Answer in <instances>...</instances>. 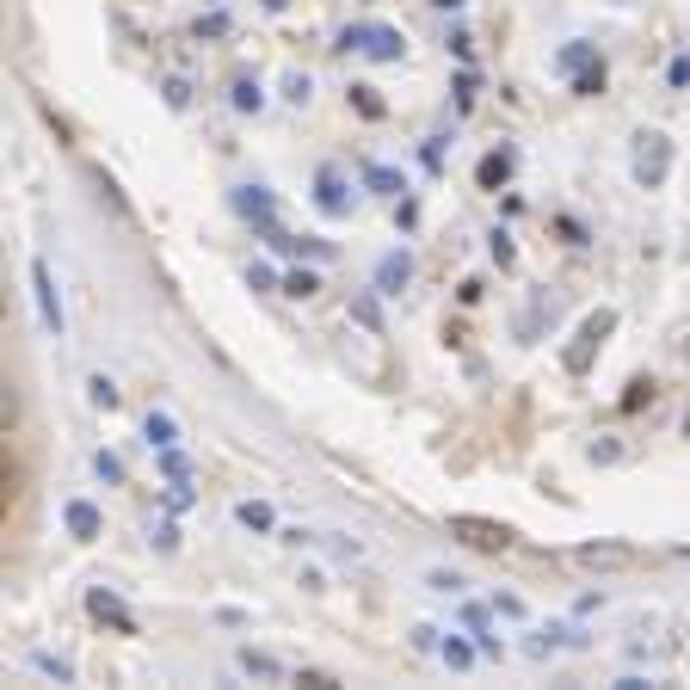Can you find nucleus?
<instances>
[{
	"instance_id": "f257e3e1",
	"label": "nucleus",
	"mask_w": 690,
	"mask_h": 690,
	"mask_svg": "<svg viewBox=\"0 0 690 690\" xmlns=\"http://www.w3.org/2000/svg\"><path fill=\"white\" fill-rule=\"evenodd\" d=\"M611 333H617V308H592V315L573 327V339L561 345V371H568V376H592V364H598V352H604Z\"/></svg>"
},
{
	"instance_id": "f03ea898",
	"label": "nucleus",
	"mask_w": 690,
	"mask_h": 690,
	"mask_svg": "<svg viewBox=\"0 0 690 690\" xmlns=\"http://www.w3.org/2000/svg\"><path fill=\"white\" fill-rule=\"evenodd\" d=\"M629 179L641 191H660L672 179V136L666 130H635L629 136Z\"/></svg>"
},
{
	"instance_id": "7ed1b4c3",
	"label": "nucleus",
	"mask_w": 690,
	"mask_h": 690,
	"mask_svg": "<svg viewBox=\"0 0 690 690\" xmlns=\"http://www.w3.org/2000/svg\"><path fill=\"white\" fill-rule=\"evenodd\" d=\"M339 50H358L371 62H407V31L401 26H383V19H352L339 31Z\"/></svg>"
},
{
	"instance_id": "20e7f679",
	"label": "nucleus",
	"mask_w": 690,
	"mask_h": 690,
	"mask_svg": "<svg viewBox=\"0 0 690 690\" xmlns=\"http://www.w3.org/2000/svg\"><path fill=\"white\" fill-rule=\"evenodd\" d=\"M451 536L469 549H481V555H505V549L518 543L512 524H500V518H481V512H451Z\"/></svg>"
},
{
	"instance_id": "39448f33",
	"label": "nucleus",
	"mask_w": 690,
	"mask_h": 690,
	"mask_svg": "<svg viewBox=\"0 0 690 690\" xmlns=\"http://www.w3.org/2000/svg\"><path fill=\"white\" fill-rule=\"evenodd\" d=\"M315 210L327 216V223H345V216L358 210V186H352L345 167H333V160H321V167H315Z\"/></svg>"
},
{
	"instance_id": "423d86ee",
	"label": "nucleus",
	"mask_w": 690,
	"mask_h": 690,
	"mask_svg": "<svg viewBox=\"0 0 690 690\" xmlns=\"http://www.w3.org/2000/svg\"><path fill=\"white\" fill-rule=\"evenodd\" d=\"M31 303H38V327L50 333V339H62V333H68V315H62V290H56L50 259H31Z\"/></svg>"
},
{
	"instance_id": "0eeeda50",
	"label": "nucleus",
	"mask_w": 690,
	"mask_h": 690,
	"mask_svg": "<svg viewBox=\"0 0 690 690\" xmlns=\"http://www.w3.org/2000/svg\"><path fill=\"white\" fill-rule=\"evenodd\" d=\"M573 568H585V573H623V568H641V549L635 543H617V536H598V543L573 549Z\"/></svg>"
},
{
	"instance_id": "6e6552de",
	"label": "nucleus",
	"mask_w": 690,
	"mask_h": 690,
	"mask_svg": "<svg viewBox=\"0 0 690 690\" xmlns=\"http://www.w3.org/2000/svg\"><path fill=\"white\" fill-rule=\"evenodd\" d=\"M228 210L240 216V223H253V228H266V223H278V198H272V186H235L228 191Z\"/></svg>"
},
{
	"instance_id": "1a4fd4ad",
	"label": "nucleus",
	"mask_w": 690,
	"mask_h": 690,
	"mask_svg": "<svg viewBox=\"0 0 690 690\" xmlns=\"http://www.w3.org/2000/svg\"><path fill=\"white\" fill-rule=\"evenodd\" d=\"M87 617H93V623H111L118 635H136V611L111 592V585H87Z\"/></svg>"
},
{
	"instance_id": "9d476101",
	"label": "nucleus",
	"mask_w": 690,
	"mask_h": 690,
	"mask_svg": "<svg viewBox=\"0 0 690 690\" xmlns=\"http://www.w3.org/2000/svg\"><path fill=\"white\" fill-rule=\"evenodd\" d=\"M235 672L253 678V684H284V678H290V666H284L272 648H253V641H247V648H235Z\"/></svg>"
},
{
	"instance_id": "9b49d317",
	"label": "nucleus",
	"mask_w": 690,
	"mask_h": 690,
	"mask_svg": "<svg viewBox=\"0 0 690 690\" xmlns=\"http://www.w3.org/2000/svg\"><path fill=\"white\" fill-rule=\"evenodd\" d=\"M512 172H518V148L500 142V148H487V155L475 160V186L481 191H505L512 186Z\"/></svg>"
},
{
	"instance_id": "f8f14e48",
	"label": "nucleus",
	"mask_w": 690,
	"mask_h": 690,
	"mask_svg": "<svg viewBox=\"0 0 690 690\" xmlns=\"http://www.w3.org/2000/svg\"><path fill=\"white\" fill-rule=\"evenodd\" d=\"M561 648H585V629L580 623H549V629H536V635H524V653H531V660H555Z\"/></svg>"
},
{
	"instance_id": "ddd939ff",
	"label": "nucleus",
	"mask_w": 690,
	"mask_h": 690,
	"mask_svg": "<svg viewBox=\"0 0 690 690\" xmlns=\"http://www.w3.org/2000/svg\"><path fill=\"white\" fill-rule=\"evenodd\" d=\"M62 531L75 536V543H99V536H106V512H99L93 500H62Z\"/></svg>"
},
{
	"instance_id": "4468645a",
	"label": "nucleus",
	"mask_w": 690,
	"mask_h": 690,
	"mask_svg": "<svg viewBox=\"0 0 690 690\" xmlns=\"http://www.w3.org/2000/svg\"><path fill=\"white\" fill-rule=\"evenodd\" d=\"M371 284H376V290H383V296H401V290H407V284H413V253H407V247H388L383 259H376Z\"/></svg>"
},
{
	"instance_id": "2eb2a0df",
	"label": "nucleus",
	"mask_w": 690,
	"mask_h": 690,
	"mask_svg": "<svg viewBox=\"0 0 690 690\" xmlns=\"http://www.w3.org/2000/svg\"><path fill=\"white\" fill-rule=\"evenodd\" d=\"M358 186L371 191V198H388V204H395V198H407V172H401V167H383V160H364V167H358Z\"/></svg>"
},
{
	"instance_id": "dca6fc26",
	"label": "nucleus",
	"mask_w": 690,
	"mask_h": 690,
	"mask_svg": "<svg viewBox=\"0 0 690 690\" xmlns=\"http://www.w3.org/2000/svg\"><path fill=\"white\" fill-rule=\"evenodd\" d=\"M592 62H604V56H598V43L592 38H573V43H561V50H555V62H549V68H555L561 80H573V75H585Z\"/></svg>"
},
{
	"instance_id": "f3484780",
	"label": "nucleus",
	"mask_w": 690,
	"mask_h": 690,
	"mask_svg": "<svg viewBox=\"0 0 690 690\" xmlns=\"http://www.w3.org/2000/svg\"><path fill=\"white\" fill-rule=\"evenodd\" d=\"M228 106H235L240 118H259V111H266V87H259V75H235V80H228Z\"/></svg>"
},
{
	"instance_id": "a211bd4d",
	"label": "nucleus",
	"mask_w": 690,
	"mask_h": 690,
	"mask_svg": "<svg viewBox=\"0 0 690 690\" xmlns=\"http://www.w3.org/2000/svg\"><path fill=\"white\" fill-rule=\"evenodd\" d=\"M438 660L451 666V672H475L481 648H475V641H469V629H456V635H444V641H438Z\"/></svg>"
},
{
	"instance_id": "6ab92c4d",
	"label": "nucleus",
	"mask_w": 690,
	"mask_h": 690,
	"mask_svg": "<svg viewBox=\"0 0 690 690\" xmlns=\"http://www.w3.org/2000/svg\"><path fill=\"white\" fill-rule=\"evenodd\" d=\"M352 321H358V327L364 333H376V339H383V290H376V284H371V290H358V296H352Z\"/></svg>"
},
{
	"instance_id": "aec40b11",
	"label": "nucleus",
	"mask_w": 690,
	"mask_h": 690,
	"mask_svg": "<svg viewBox=\"0 0 690 690\" xmlns=\"http://www.w3.org/2000/svg\"><path fill=\"white\" fill-rule=\"evenodd\" d=\"M26 666H31V672H43V678H56V684H75V660L56 653V648H31Z\"/></svg>"
},
{
	"instance_id": "412c9836",
	"label": "nucleus",
	"mask_w": 690,
	"mask_h": 690,
	"mask_svg": "<svg viewBox=\"0 0 690 690\" xmlns=\"http://www.w3.org/2000/svg\"><path fill=\"white\" fill-rule=\"evenodd\" d=\"M235 524H240V531H253V536H272V531H278V512H272L266 500H240Z\"/></svg>"
},
{
	"instance_id": "4be33fe9",
	"label": "nucleus",
	"mask_w": 690,
	"mask_h": 690,
	"mask_svg": "<svg viewBox=\"0 0 690 690\" xmlns=\"http://www.w3.org/2000/svg\"><path fill=\"white\" fill-rule=\"evenodd\" d=\"M191 38H198V43H228V38H235V19H228V7H210V13L191 19Z\"/></svg>"
},
{
	"instance_id": "5701e85b",
	"label": "nucleus",
	"mask_w": 690,
	"mask_h": 690,
	"mask_svg": "<svg viewBox=\"0 0 690 690\" xmlns=\"http://www.w3.org/2000/svg\"><path fill=\"white\" fill-rule=\"evenodd\" d=\"M142 438H148V451H167V444H179V420H172V413H160V407H148Z\"/></svg>"
},
{
	"instance_id": "b1692460",
	"label": "nucleus",
	"mask_w": 690,
	"mask_h": 690,
	"mask_svg": "<svg viewBox=\"0 0 690 690\" xmlns=\"http://www.w3.org/2000/svg\"><path fill=\"white\" fill-rule=\"evenodd\" d=\"M160 512H172V518L198 512V487H191V481H167V487H160Z\"/></svg>"
},
{
	"instance_id": "393cba45",
	"label": "nucleus",
	"mask_w": 690,
	"mask_h": 690,
	"mask_svg": "<svg viewBox=\"0 0 690 690\" xmlns=\"http://www.w3.org/2000/svg\"><path fill=\"white\" fill-rule=\"evenodd\" d=\"M148 549H155V555H179V518H155V524H148Z\"/></svg>"
},
{
	"instance_id": "a878e982",
	"label": "nucleus",
	"mask_w": 690,
	"mask_h": 690,
	"mask_svg": "<svg viewBox=\"0 0 690 690\" xmlns=\"http://www.w3.org/2000/svg\"><path fill=\"white\" fill-rule=\"evenodd\" d=\"M278 99L284 106H308V99H315V80H308L303 68H290V75L278 80Z\"/></svg>"
},
{
	"instance_id": "bb28decb",
	"label": "nucleus",
	"mask_w": 690,
	"mask_h": 690,
	"mask_svg": "<svg viewBox=\"0 0 690 690\" xmlns=\"http://www.w3.org/2000/svg\"><path fill=\"white\" fill-rule=\"evenodd\" d=\"M585 456H592L598 469H617V463H629V444L623 438H592V444H585Z\"/></svg>"
},
{
	"instance_id": "cd10ccee",
	"label": "nucleus",
	"mask_w": 690,
	"mask_h": 690,
	"mask_svg": "<svg viewBox=\"0 0 690 690\" xmlns=\"http://www.w3.org/2000/svg\"><path fill=\"white\" fill-rule=\"evenodd\" d=\"M315 290H321V278H315V272L290 266V272H284V290H278V296H290V303H308Z\"/></svg>"
},
{
	"instance_id": "c85d7f7f",
	"label": "nucleus",
	"mask_w": 690,
	"mask_h": 690,
	"mask_svg": "<svg viewBox=\"0 0 690 690\" xmlns=\"http://www.w3.org/2000/svg\"><path fill=\"white\" fill-rule=\"evenodd\" d=\"M87 401H93L99 413H111V407H118L124 395H118V383H111L106 371H93V376H87Z\"/></svg>"
},
{
	"instance_id": "c756f323",
	"label": "nucleus",
	"mask_w": 690,
	"mask_h": 690,
	"mask_svg": "<svg viewBox=\"0 0 690 690\" xmlns=\"http://www.w3.org/2000/svg\"><path fill=\"white\" fill-rule=\"evenodd\" d=\"M160 99H167V111H191V80L167 75V80H160Z\"/></svg>"
},
{
	"instance_id": "7c9ffc66",
	"label": "nucleus",
	"mask_w": 690,
	"mask_h": 690,
	"mask_svg": "<svg viewBox=\"0 0 690 690\" xmlns=\"http://www.w3.org/2000/svg\"><path fill=\"white\" fill-rule=\"evenodd\" d=\"M160 456V475L167 481H191V456L179 451V444H167V451H155Z\"/></svg>"
},
{
	"instance_id": "2f4dec72",
	"label": "nucleus",
	"mask_w": 690,
	"mask_h": 690,
	"mask_svg": "<svg viewBox=\"0 0 690 690\" xmlns=\"http://www.w3.org/2000/svg\"><path fill=\"white\" fill-rule=\"evenodd\" d=\"M425 585H432V592H444V598H463V573L456 568H425Z\"/></svg>"
},
{
	"instance_id": "473e14b6",
	"label": "nucleus",
	"mask_w": 690,
	"mask_h": 690,
	"mask_svg": "<svg viewBox=\"0 0 690 690\" xmlns=\"http://www.w3.org/2000/svg\"><path fill=\"white\" fill-rule=\"evenodd\" d=\"M475 93H481V75H475V68H463V75H456V118L475 111Z\"/></svg>"
},
{
	"instance_id": "72a5a7b5",
	"label": "nucleus",
	"mask_w": 690,
	"mask_h": 690,
	"mask_svg": "<svg viewBox=\"0 0 690 690\" xmlns=\"http://www.w3.org/2000/svg\"><path fill=\"white\" fill-rule=\"evenodd\" d=\"M93 475L106 481V487H124V456L118 451H93Z\"/></svg>"
},
{
	"instance_id": "f704fd0d",
	"label": "nucleus",
	"mask_w": 690,
	"mask_h": 690,
	"mask_svg": "<svg viewBox=\"0 0 690 690\" xmlns=\"http://www.w3.org/2000/svg\"><path fill=\"white\" fill-rule=\"evenodd\" d=\"M568 87H573V99H598V93H604V62H592L585 75H573Z\"/></svg>"
},
{
	"instance_id": "c9c22d12",
	"label": "nucleus",
	"mask_w": 690,
	"mask_h": 690,
	"mask_svg": "<svg viewBox=\"0 0 690 690\" xmlns=\"http://www.w3.org/2000/svg\"><path fill=\"white\" fill-rule=\"evenodd\" d=\"M487 617H493V604H475V598H463V604H456V623H463L469 635H481V629H487Z\"/></svg>"
},
{
	"instance_id": "e433bc0d",
	"label": "nucleus",
	"mask_w": 690,
	"mask_h": 690,
	"mask_svg": "<svg viewBox=\"0 0 690 690\" xmlns=\"http://www.w3.org/2000/svg\"><path fill=\"white\" fill-rule=\"evenodd\" d=\"M352 106H358L364 111V118H383V99H376V87H371V80H352Z\"/></svg>"
},
{
	"instance_id": "4c0bfd02",
	"label": "nucleus",
	"mask_w": 690,
	"mask_h": 690,
	"mask_svg": "<svg viewBox=\"0 0 690 690\" xmlns=\"http://www.w3.org/2000/svg\"><path fill=\"white\" fill-rule=\"evenodd\" d=\"M487 604H493V617H505V623H524V617H531L524 611V598H512V592H493Z\"/></svg>"
},
{
	"instance_id": "58836bf2",
	"label": "nucleus",
	"mask_w": 690,
	"mask_h": 690,
	"mask_svg": "<svg viewBox=\"0 0 690 690\" xmlns=\"http://www.w3.org/2000/svg\"><path fill=\"white\" fill-rule=\"evenodd\" d=\"M444 142H451V136H425L420 142V167L425 172H444Z\"/></svg>"
},
{
	"instance_id": "ea45409f",
	"label": "nucleus",
	"mask_w": 690,
	"mask_h": 690,
	"mask_svg": "<svg viewBox=\"0 0 690 690\" xmlns=\"http://www.w3.org/2000/svg\"><path fill=\"white\" fill-rule=\"evenodd\" d=\"M487 253H493V266H512V259H518V247H512L505 228H493V235H487Z\"/></svg>"
},
{
	"instance_id": "a19ab883",
	"label": "nucleus",
	"mask_w": 690,
	"mask_h": 690,
	"mask_svg": "<svg viewBox=\"0 0 690 690\" xmlns=\"http://www.w3.org/2000/svg\"><path fill=\"white\" fill-rule=\"evenodd\" d=\"M444 43H451V56H456V62H463V68L475 62V38H469L463 26H451V38H444Z\"/></svg>"
},
{
	"instance_id": "79ce46f5",
	"label": "nucleus",
	"mask_w": 690,
	"mask_h": 690,
	"mask_svg": "<svg viewBox=\"0 0 690 690\" xmlns=\"http://www.w3.org/2000/svg\"><path fill=\"white\" fill-rule=\"evenodd\" d=\"M247 284H253V290H284V272H272V266H247Z\"/></svg>"
},
{
	"instance_id": "37998d69",
	"label": "nucleus",
	"mask_w": 690,
	"mask_h": 690,
	"mask_svg": "<svg viewBox=\"0 0 690 690\" xmlns=\"http://www.w3.org/2000/svg\"><path fill=\"white\" fill-rule=\"evenodd\" d=\"M666 87H672V93H684V87H690V50L672 56V68H666Z\"/></svg>"
},
{
	"instance_id": "c03bdc74",
	"label": "nucleus",
	"mask_w": 690,
	"mask_h": 690,
	"mask_svg": "<svg viewBox=\"0 0 690 690\" xmlns=\"http://www.w3.org/2000/svg\"><path fill=\"white\" fill-rule=\"evenodd\" d=\"M438 641H444V629H432V623H413V648H420V653H438Z\"/></svg>"
},
{
	"instance_id": "a18cd8bd",
	"label": "nucleus",
	"mask_w": 690,
	"mask_h": 690,
	"mask_svg": "<svg viewBox=\"0 0 690 690\" xmlns=\"http://www.w3.org/2000/svg\"><path fill=\"white\" fill-rule=\"evenodd\" d=\"M475 648H481V660H505V641L493 635V629H481V635H475Z\"/></svg>"
},
{
	"instance_id": "49530a36",
	"label": "nucleus",
	"mask_w": 690,
	"mask_h": 690,
	"mask_svg": "<svg viewBox=\"0 0 690 690\" xmlns=\"http://www.w3.org/2000/svg\"><path fill=\"white\" fill-rule=\"evenodd\" d=\"M395 223H401V228L420 223V204H413V191H407V198H395Z\"/></svg>"
},
{
	"instance_id": "de8ad7c7",
	"label": "nucleus",
	"mask_w": 690,
	"mask_h": 690,
	"mask_svg": "<svg viewBox=\"0 0 690 690\" xmlns=\"http://www.w3.org/2000/svg\"><path fill=\"white\" fill-rule=\"evenodd\" d=\"M296 684H315V690H333V684H339V678H333V672H296Z\"/></svg>"
},
{
	"instance_id": "09e8293b",
	"label": "nucleus",
	"mask_w": 690,
	"mask_h": 690,
	"mask_svg": "<svg viewBox=\"0 0 690 690\" xmlns=\"http://www.w3.org/2000/svg\"><path fill=\"white\" fill-rule=\"evenodd\" d=\"M617 690H653V678H641V672H623V678H617Z\"/></svg>"
},
{
	"instance_id": "8fccbe9b",
	"label": "nucleus",
	"mask_w": 690,
	"mask_h": 690,
	"mask_svg": "<svg viewBox=\"0 0 690 690\" xmlns=\"http://www.w3.org/2000/svg\"><path fill=\"white\" fill-rule=\"evenodd\" d=\"M432 7H438V13H463L469 0H432Z\"/></svg>"
},
{
	"instance_id": "3c124183",
	"label": "nucleus",
	"mask_w": 690,
	"mask_h": 690,
	"mask_svg": "<svg viewBox=\"0 0 690 690\" xmlns=\"http://www.w3.org/2000/svg\"><path fill=\"white\" fill-rule=\"evenodd\" d=\"M284 7H290V0H266V13H284Z\"/></svg>"
},
{
	"instance_id": "603ef678",
	"label": "nucleus",
	"mask_w": 690,
	"mask_h": 690,
	"mask_svg": "<svg viewBox=\"0 0 690 690\" xmlns=\"http://www.w3.org/2000/svg\"><path fill=\"white\" fill-rule=\"evenodd\" d=\"M684 438H690V407H684Z\"/></svg>"
},
{
	"instance_id": "864d4df0",
	"label": "nucleus",
	"mask_w": 690,
	"mask_h": 690,
	"mask_svg": "<svg viewBox=\"0 0 690 690\" xmlns=\"http://www.w3.org/2000/svg\"><path fill=\"white\" fill-rule=\"evenodd\" d=\"M611 7H635V0H611Z\"/></svg>"
},
{
	"instance_id": "5fc2aeb1",
	"label": "nucleus",
	"mask_w": 690,
	"mask_h": 690,
	"mask_svg": "<svg viewBox=\"0 0 690 690\" xmlns=\"http://www.w3.org/2000/svg\"><path fill=\"white\" fill-rule=\"evenodd\" d=\"M204 7H223V0H204Z\"/></svg>"
}]
</instances>
